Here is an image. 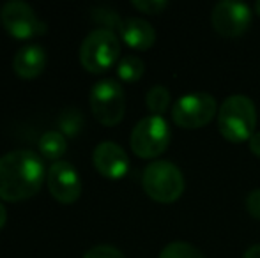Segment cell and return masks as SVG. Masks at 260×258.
<instances>
[{
    "label": "cell",
    "mask_w": 260,
    "mask_h": 258,
    "mask_svg": "<svg viewBox=\"0 0 260 258\" xmlns=\"http://www.w3.org/2000/svg\"><path fill=\"white\" fill-rule=\"evenodd\" d=\"M43 159L28 149L7 152L0 158V198L23 202L32 198L43 186Z\"/></svg>",
    "instance_id": "cell-1"
},
{
    "label": "cell",
    "mask_w": 260,
    "mask_h": 258,
    "mask_svg": "<svg viewBox=\"0 0 260 258\" xmlns=\"http://www.w3.org/2000/svg\"><path fill=\"white\" fill-rule=\"evenodd\" d=\"M257 108L244 94L226 97L218 110V129L226 141L243 143L250 141L257 131Z\"/></svg>",
    "instance_id": "cell-2"
},
{
    "label": "cell",
    "mask_w": 260,
    "mask_h": 258,
    "mask_svg": "<svg viewBox=\"0 0 260 258\" xmlns=\"http://www.w3.org/2000/svg\"><path fill=\"white\" fill-rule=\"evenodd\" d=\"M142 186L154 202L174 203L184 193V175L174 163L159 159L145 166Z\"/></svg>",
    "instance_id": "cell-3"
},
{
    "label": "cell",
    "mask_w": 260,
    "mask_h": 258,
    "mask_svg": "<svg viewBox=\"0 0 260 258\" xmlns=\"http://www.w3.org/2000/svg\"><path fill=\"white\" fill-rule=\"evenodd\" d=\"M120 43L110 28L92 30L80 46V62L89 72H105L119 60Z\"/></svg>",
    "instance_id": "cell-4"
},
{
    "label": "cell",
    "mask_w": 260,
    "mask_h": 258,
    "mask_svg": "<svg viewBox=\"0 0 260 258\" xmlns=\"http://www.w3.org/2000/svg\"><path fill=\"white\" fill-rule=\"evenodd\" d=\"M172 131L163 117L149 115L131 131V149L142 159H154L168 149Z\"/></svg>",
    "instance_id": "cell-5"
},
{
    "label": "cell",
    "mask_w": 260,
    "mask_h": 258,
    "mask_svg": "<svg viewBox=\"0 0 260 258\" xmlns=\"http://www.w3.org/2000/svg\"><path fill=\"white\" fill-rule=\"evenodd\" d=\"M90 110L103 126H115L126 114V94L117 80L106 78L90 90Z\"/></svg>",
    "instance_id": "cell-6"
},
{
    "label": "cell",
    "mask_w": 260,
    "mask_h": 258,
    "mask_svg": "<svg viewBox=\"0 0 260 258\" xmlns=\"http://www.w3.org/2000/svg\"><path fill=\"white\" fill-rule=\"evenodd\" d=\"M218 114L216 99L207 92L184 94L175 101L172 119L182 129H199L207 126Z\"/></svg>",
    "instance_id": "cell-7"
},
{
    "label": "cell",
    "mask_w": 260,
    "mask_h": 258,
    "mask_svg": "<svg viewBox=\"0 0 260 258\" xmlns=\"http://www.w3.org/2000/svg\"><path fill=\"white\" fill-rule=\"evenodd\" d=\"M0 21L7 34L16 39H32L46 32V25L36 16L34 9L21 0L4 4L0 9Z\"/></svg>",
    "instance_id": "cell-8"
},
{
    "label": "cell",
    "mask_w": 260,
    "mask_h": 258,
    "mask_svg": "<svg viewBox=\"0 0 260 258\" xmlns=\"http://www.w3.org/2000/svg\"><path fill=\"white\" fill-rule=\"evenodd\" d=\"M211 25L223 38H239L251 25V9L246 4L223 0L212 7Z\"/></svg>",
    "instance_id": "cell-9"
},
{
    "label": "cell",
    "mask_w": 260,
    "mask_h": 258,
    "mask_svg": "<svg viewBox=\"0 0 260 258\" xmlns=\"http://www.w3.org/2000/svg\"><path fill=\"white\" fill-rule=\"evenodd\" d=\"M48 190L60 203H75L82 193V179L76 168L68 161H55L48 170Z\"/></svg>",
    "instance_id": "cell-10"
},
{
    "label": "cell",
    "mask_w": 260,
    "mask_h": 258,
    "mask_svg": "<svg viewBox=\"0 0 260 258\" xmlns=\"http://www.w3.org/2000/svg\"><path fill=\"white\" fill-rule=\"evenodd\" d=\"M92 163L98 172L106 179H120L129 168L126 151L115 141H101L92 152Z\"/></svg>",
    "instance_id": "cell-11"
},
{
    "label": "cell",
    "mask_w": 260,
    "mask_h": 258,
    "mask_svg": "<svg viewBox=\"0 0 260 258\" xmlns=\"http://www.w3.org/2000/svg\"><path fill=\"white\" fill-rule=\"evenodd\" d=\"M119 34L129 48L142 50V52L149 50L156 43V30L144 18L133 16L122 20L119 25Z\"/></svg>",
    "instance_id": "cell-12"
},
{
    "label": "cell",
    "mask_w": 260,
    "mask_h": 258,
    "mask_svg": "<svg viewBox=\"0 0 260 258\" xmlns=\"http://www.w3.org/2000/svg\"><path fill=\"white\" fill-rule=\"evenodd\" d=\"M46 67V52L39 45H25L16 52L13 59V69L20 78L32 80L39 76Z\"/></svg>",
    "instance_id": "cell-13"
},
{
    "label": "cell",
    "mask_w": 260,
    "mask_h": 258,
    "mask_svg": "<svg viewBox=\"0 0 260 258\" xmlns=\"http://www.w3.org/2000/svg\"><path fill=\"white\" fill-rule=\"evenodd\" d=\"M39 151L48 159H60L68 151V140L60 131H46L39 138Z\"/></svg>",
    "instance_id": "cell-14"
},
{
    "label": "cell",
    "mask_w": 260,
    "mask_h": 258,
    "mask_svg": "<svg viewBox=\"0 0 260 258\" xmlns=\"http://www.w3.org/2000/svg\"><path fill=\"white\" fill-rule=\"evenodd\" d=\"M144 71H145L144 60L135 55L122 57V59L119 60V65H117V75H119V78L127 83L138 82V80L144 76Z\"/></svg>",
    "instance_id": "cell-15"
},
{
    "label": "cell",
    "mask_w": 260,
    "mask_h": 258,
    "mask_svg": "<svg viewBox=\"0 0 260 258\" xmlns=\"http://www.w3.org/2000/svg\"><path fill=\"white\" fill-rule=\"evenodd\" d=\"M145 103H147V108L151 110L152 115L163 117V114L170 106V92H168L167 87L154 85L149 89L147 96H145Z\"/></svg>",
    "instance_id": "cell-16"
},
{
    "label": "cell",
    "mask_w": 260,
    "mask_h": 258,
    "mask_svg": "<svg viewBox=\"0 0 260 258\" xmlns=\"http://www.w3.org/2000/svg\"><path fill=\"white\" fill-rule=\"evenodd\" d=\"M159 258H204V255L195 246L188 244V242L177 241V242H170L168 246H165Z\"/></svg>",
    "instance_id": "cell-17"
},
{
    "label": "cell",
    "mask_w": 260,
    "mask_h": 258,
    "mask_svg": "<svg viewBox=\"0 0 260 258\" xmlns=\"http://www.w3.org/2000/svg\"><path fill=\"white\" fill-rule=\"evenodd\" d=\"M58 126L64 133L76 134L83 126V117L78 110H66L58 119Z\"/></svg>",
    "instance_id": "cell-18"
},
{
    "label": "cell",
    "mask_w": 260,
    "mask_h": 258,
    "mask_svg": "<svg viewBox=\"0 0 260 258\" xmlns=\"http://www.w3.org/2000/svg\"><path fill=\"white\" fill-rule=\"evenodd\" d=\"M131 6L145 14H159L168 7L167 0H133Z\"/></svg>",
    "instance_id": "cell-19"
},
{
    "label": "cell",
    "mask_w": 260,
    "mask_h": 258,
    "mask_svg": "<svg viewBox=\"0 0 260 258\" xmlns=\"http://www.w3.org/2000/svg\"><path fill=\"white\" fill-rule=\"evenodd\" d=\"M83 258H126L122 253L119 251L113 246H96V248L89 249V251L83 255Z\"/></svg>",
    "instance_id": "cell-20"
},
{
    "label": "cell",
    "mask_w": 260,
    "mask_h": 258,
    "mask_svg": "<svg viewBox=\"0 0 260 258\" xmlns=\"http://www.w3.org/2000/svg\"><path fill=\"white\" fill-rule=\"evenodd\" d=\"M246 209L251 217L260 219V190H253L246 198Z\"/></svg>",
    "instance_id": "cell-21"
},
{
    "label": "cell",
    "mask_w": 260,
    "mask_h": 258,
    "mask_svg": "<svg viewBox=\"0 0 260 258\" xmlns=\"http://www.w3.org/2000/svg\"><path fill=\"white\" fill-rule=\"evenodd\" d=\"M248 143H250V151L253 152L257 158H260V131H258V133H255L253 136L250 138V141H248Z\"/></svg>",
    "instance_id": "cell-22"
},
{
    "label": "cell",
    "mask_w": 260,
    "mask_h": 258,
    "mask_svg": "<svg viewBox=\"0 0 260 258\" xmlns=\"http://www.w3.org/2000/svg\"><path fill=\"white\" fill-rule=\"evenodd\" d=\"M243 258H260V244H255L243 255Z\"/></svg>",
    "instance_id": "cell-23"
},
{
    "label": "cell",
    "mask_w": 260,
    "mask_h": 258,
    "mask_svg": "<svg viewBox=\"0 0 260 258\" xmlns=\"http://www.w3.org/2000/svg\"><path fill=\"white\" fill-rule=\"evenodd\" d=\"M6 221H7V210H6V207L2 205V202H0V230H2V227L6 225Z\"/></svg>",
    "instance_id": "cell-24"
},
{
    "label": "cell",
    "mask_w": 260,
    "mask_h": 258,
    "mask_svg": "<svg viewBox=\"0 0 260 258\" xmlns=\"http://www.w3.org/2000/svg\"><path fill=\"white\" fill-rule=\"evenodd\" d=\"M255 9H257V13L260 14V2H257V4H255Z\"/></svg>",
    "instance_id": "cell-25"
}]
</instances>
